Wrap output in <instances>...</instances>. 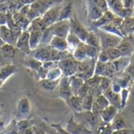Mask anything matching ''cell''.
I'll use <instances>...</instances> for the list:
<instances>
[{
    "instance_id": "6da1fadb",
    "label": "cell",
    "mask_w": 134,
    "mask_h": 134,
    "mask_svg": "<svg viewBox=\"0 0 134 134\" xmlns=\"http://www.w3.org/2000/svg\"><path fill=\"white\" fill-rule=\"evenodd\" d=\"M53 35L60 38H67L70 31V20L66 19L60 21H57L53 25L49 27Z\"/></svg>"
},
{
    "instance_id": "7a4b0ae2",
    "label": "cell",
    "mask_w": 134,
    "mask_h": 134,
    "mask_svg": "<svg viewBox=\"0 0 134 134\" xmlns=\"http://www.w3.org/2000/svg\"><path fill=\"white\" fill-rule=\"evenodd\" d=\"M60 9H61L59 6H53V7L48 9V10H46V13L43 14L42 19H43V21L47 27H50L54 23L58 21Z\"/></svg>"
},
{
    "instance_id": "3957f363",
    "label": "cell",
    "mask_w": 134,
    "mask_h": 134,
    "mask_svg": "<svg viewBox=\"0 0 134 134\" xmlns=\"http://www.w3.org/2000/svg\"><path fill=\"white\" fill-rule=\"evenodd\" d=\"M70 29L71 31V33L77 36L80 40L86 41L88 32L76 18H72L70 20Z\"/></svg>"
},
{
    "instance_id": "277c9868",
    "label": "cell",
    "mask_w": 134,
    "mask_h": 134,
    "mask_svg": "<svg viewBox=\"0 0 134 134\" xmlns=\"http://www.w3.org/2000/svg\"><path fill=\"white\" fill-rule=\"evenodd\" d=\"M29 36L30 33L27 30L23 31L22 33L18 37L16 46L18 49H20L21 51H23L25 53H31V49H30V45H29Z\"/></svg>"
},
{
    "instance_id": "5b68a950",
    "label": "cell",
    "mask_w": 134,
    "mask_h": 134,
    "mask_svg": "<svg viewBox=\"0 0 134 134\" xmlns=\"http://www.w3.org/2000/svg\"><path fill=\"white\" fill-rule=\"evenodd\" d=\"M59 65L66 75H71L74 74L76 71H78V64L75 60L68 57L63 59Z\"/></svg>"
},
{
    "instance_id": "8992f818",
    "label": "cell",
    "mask_w": 134,
    "mask_h": 134,
    "mask_svg": "<svg viewBox=\"0 0 134 134\" xmlns=\"http://www.w3.org/2000/svg\"><path fill=\"white\" fill-rule=\"evenodd\" d=\"M100 39H101V44L103 47L106 49L107 50L108 49L115 48V46H119V44L121 42L119 38L109 34H102L100 35Z\"/></svg>"
},
{
    "instance_id": "52a82bcc",
    "label": "cell",
    "mask_w": 134,
    "mask_h": 134,
    "mask_svg": "<svg viewBox=\"0 0 134 134\" xmlns=\"http://www.w3.org/2000/svg\"><path fill=\"white\" fill-rule=\"evenodd\" d=\"M0 38L6 44H16V40L13 35V33L6 24L0 25Z\"/></svg>"
},
{
    "instance_id": "ba28073f",
    "label": "cell",
    "mask_w": 134,
    "mask_h": 134,
    "mask_svg": "<svg viewBox=\"0 0 134 134\" xmlns=\"http://www.w3.org/2000/svg\"><path fill=\"white\" fill-rule=\"evenodd\" d=\"M28 31L30 33V36H29L30 49L31 50L35 49L38 47V45L41 42L42 37V31L36 29L30 30Z\"/></svg>"
},
{
    "instance_id": "9c48e42d",
    "label": "cell",
    "mask_w": 134,
    "mask_h": 134,
    "mask_svg": "<svg viewBox=\"0 0 134 134\" xmlns=\"http://www.w3.org/2000/svg\"><path fill=\"white\" fill-rule=\"evenodd\" d=\"M12 18L14 21V23L22 29V31H25L27 27H29L31 21L27 19V17L24 15H22L19 12H16L13 14H12Z\"/></svg>"
},
{
    "instance_id": "30bf717a",
    "label": "cell",
    "mask_w": 134,
    "mask_h": 134,
    "mask_svg": "<svg viewBox=\"0 0 134 134\" xmlns=\"http://www.w3.org/2000/svg\"><path fill=\"white\" fill-rule=\"evenodd\" d=\"M50 46L58 51H64L68 49V42L64 38H60L57 36H53L49 42Z\"/></svg>"
},
{
    "instance_id": "8fae6325",
    "label": "cell",
    "mask_w": 134,
    "mask_h": 134,
    "mask_svg": "<svg viewBox=\"0 0 134 134\" xmlns=\"http://www.w3.org/2000/svg\"><path fill=\"white\" fill-rule=\"evenodd\" d=\"M119 50L121 52L122 56H126L130 54L133 50V42L131 38H126L120 42V43L118 46Z\"/></svg>"
},
{
    "instance_id": "7c38bea8",
    "label": "cell",
    "mask_w": 134,
    "mask_h": 134,
    "mask_svg": "<svg viewBox=\"0 0 134 134\" xmlns=\"http://www.w3.org/2000/svg\"><path fill=\"white\" fill-rule=\"evenodd\" d=\"M51 48H52L51 46H50V48L40 47V48L35 49V52L34 53V58L41 62L42 61H49Z\"/></svg>"
},
{
    "instance_id": "4fadbf2b",
    "label": "cell",
    "mask_w": 134,
    "mask_h": 134,
    "mask_svg": "<svg viewBox=\"0 0 134 134\" xmlns=\"http://www.w3.org/2000/svg\"><path fill=\"white\" fill-rule=\"evenodd\" d=\"M117 113V109L115 106H108L102 111V119L104 122H108L114 119Z\"/></svg>"
},
{
    "instance_id": "5bb4252c",
    "label": "cell",
    "mask_w": 134,
    "mask_h": 134,
    "mask_svg": "<svg viewBox=\"0 0 134 134\" xmlns=\"http://www.w3.org/2000/svg\"><path fill=\"white\" fill-rule=\"evenodd\" d=\"M46 28H47V27L45 24L42 17L38 16V17L35 18V20H33L31 22V25L29 27V30H27V31L36 29V30H39L41 31H44Z\"/></svg>"
},
{
    "instance_id": "9a60e30c",
    "label": "cell",
    "mask_w": 134,
    "mask_h": 134,
    "mask_svg": "<svg viewBox=\"0 0 134 134\" xmlns=\"http://www.w3.org/2000/svg\"><path fill=\"white\" fill-rule=\"evenodd\" d=\"M1 55L6 58H12L15 55V49L13 45L10 44H5L2 47H0Z\"/></svg>"
},
{
    "instance_id": "2e32d148",
    "label": "cell",
    "mask_w": 134,
    "mask_h": 134,
    "mask_svg": "<svg viewBox=\"0 0 134 134\" xmlns=\"http://www.w3.org/2000/svg\"><path fill=\"white\" fill-rule=\"evenodd\" d=\"M120 27H122V32L123 31L124 34L134 30V18H126L125 20H123V23Z\"/></svg>"
},
{
    "instance_id": "e0dca14e",
    "label": "cell",
    "mask_w": 134,
    "mask_h": 134,
    "mask_svg": "<svg viewBox=\"0 0 134 134\" xmlns=\"http://www.w3.org/2000/svg\"><path fill=\"white\" fill-rule=\"evenodd\" d=\"M71 8H72L71 3H68V4H67L66 5H64V6L60 9V11L58 21L68 19V17L69 16V15L71 14Z\"/></svg>"
},
{
    "instance_id": "ac0fdd59",
    "label": "cell",
    "mask_w": 134,
    "mask_h": 134,
    "mask_svg": "<svg viewBox=\"0 0 134 134\" xmlns=\"http://www.w3.org/2000/svg\"><path fill=\"white\" fill-rule=\"evenodd\" d=\"M106 97H108V100L115 106L119 105V102H120L119 96L116 93L113 92V90H108L106 91Z\"/></svg>"
},
{
    "instance_id": "d6986e66",
    "label": "cell",
    "mask_w": 134,
    "mask_h": 134,
    "mask_svg": "<svg viewBox=\"0 0 134 134\" xmlns=\"http://www.w3.org/2000/svg\"><path fill=\"white\" fill-rule=\"evenodd\" d=\"M60 91L62 94L64 95H70L69 93L71 92V87H70V84L68 82V79L67 78H64L60 84Z\"/></svg>"
},
{
    "instance_id": "ffe728a7",
    "label": "cell",
    "mask_w": 134,
    "mask_h": 134,
    "mask_svg": "<svg viewBox=\"0 0 134 134\" xmlns=\"http://www.w3.org/2000/svg\"><path fill=\"white\" fill-rule=\"evenodd\" d=\"M93 95L88 93L82 100V108L86 111H90L93 105Z\"/></svg>"
},
{
    "instance_id": "44dd1931",
    "label": "cell",
    "mask_w": 134,
    "mask_h": 134,
    "mask_svg": "<svg viewBox=\"0 0 134 134\" xmlns=\"http://www.w3.org/2000/svg\"><path fill=\"white\" fill-rule=\"evenodd\" d=\"M108 2L111 8L113 9V11L117 13L118 14L123 9L122 2L121 0H108Z\"/></svg>"
},
{
    "instance_id": "7402d4cb",
    "label": "cell",
    "mask_w": 134,
    "mask_h": 134,
    "mask_svg": "<svg viewBox=\"0 0 134 134\" xmlns=\"http://www.w3.org/2000/svg\"><path fill=\"white\" fill-rule=\"evenodd\" d=\"M86 41L88 43V45H90V46H92L94 47H97L99 46L98 38L93 33H88V35L86 37Z\"/></svg>"
},
{
    "instance_id": "603a6c76",
    "label": "cell",
    "mask_w": 134,
    "mask_h": 134,
    "mask_svg": "<svg viewBox=\"0 0 134 134\" xmlns=\"http://www.w3.org/2000/svg\"><path fill=\"white\" fill-rule=\"evenodd\" d=\"M107 53L108 54L109 60H115L119 59L122 56L121 52L119 50L118 48H111V49H108L107 50Z\"/></svg>"
},
{
    "instance_id": "cb8c5ba5",
    "label": "cell",
    "mask_w": 134,
    "mask_h": 134,
    "mask_svg": "<svg viewBox=\"0 0 134 134\" xmlns=\"http://www.w3.org/2000/svg\"><path fill=\"white\" fill-rule=\"evenodd\" d=\"M82 85H83V82H82V79L81 78H74L71 82L70 87H71V91L76 90V92H78Z\"/></svg>"
},
{
    "instance_id": "d4e9b609",
    "label": "cell",
    "mask_w": 134,
    "mask_h": 134,
    "mask_svg": "<svg viewBox=\"0 0 134 134\" xmlns=\"http://www.w3.org/2000/svg\"><path fill=\"white\" fill-rule=\"evenodd\" d=\"M57 82L54 80H51V79H45L43 81H42V86L44 89H46V90H53L56 86H57Z\"/></svg>"
},
{
    "instance_id": "484cf974",
    "label": "cell",
    "mask_w": 134,
    "mask_h": 134,
    "mask_svg": "<svg viewBox=\"0 0 134 134\" xmlns=\"http://www.w3.org/2000/svg\"><path fill=\"white\" fill-rule=\"evenodd\" d=\"M116 72L115 68L114 67L113 63H107L105 64V71H104V74L106 76L108 77H111L115 75V73Z\"/></svg>"
},
{
    "instance_id": "4316f807",
    "label": "cell",
    "mask_w": 134,
    "mask_h": 134,
    "mask_svg": "<svg viewBox=\"0 0 134 134\" xmlns=\"http://www.w3.org/2000/svg\"><path fill=\"white\" fill-rule=\"evenodd\" d=\"M27 66L34 70H39V68L42 66V62L36 60V59H30L27 61Z\"/></svg>"
},
{
    "instance_id": "83f0119b",
    "label": "cell",
    "mask_w": 134,
    "mask_h": 134,
    "mask_svg": "<svg viewBox=\"0 0 134 134\" xmlns=\"http://www.w3.org/2000/svg\"><path fill=\"white\" fill-rule=\"evenodd\" d=\"M71 104L75 108L81 110L82 108V99L80 97H73L71 98Z\"/></svg>"
},
{
    "instance_id": "f1b7e54d",
    "label": "cell",
    "mask_w": 134,
    "mask_h": 134,
    "mask_svg": "<svg viewBox=\"0 0 134 134\" xmlns=\"http://www.w3.org/2000/svg\"><path fill=\"white\" fill-rule=\"evenodd\" d=\"M124 128H125V123L122 119H119L115 120L112 125V129L115 130H123Z\"/></svg>"
},
{
    "instance_id": "f546056e",
    "label": "cell",
    "mask_w": 134,
    "mask_h": 134,
    "mask_svg": "<svg viewBox=\"0 0 134 134\" xmlns=\"http://www.w3.org/2000/svg\"><path fill=\"white\" fill-rule=\"evenodd\" d=\"M104 71H105V64L104 63H101V62H98L97 64V68H96V74L97 75H104Z\"/></svg>"
},
{
    "instance_id": "4dcf8cb0",
    "label": "cell",
    "mask_w": 134,
    "mask_h": 134,
    "mask_svg": "<svg viewBox=\"0 0 134 134\" xmlns=\"http://www.w3.org/2000/svg\"><path fill=\"white\" fill-rule=\"evenodd\" d=\"M110 126L107 124V122L102 126H100L99 128H98V134H110Z\"/></svg>"
},
{
    "instance_id": "1f68e13d",
    "label": "cell",
    "mask_w": 134,
    "mask_h": 134,
    "mask_svg": "<svg viewBox=\"0 0 134 134\" xmlns=\"http://www.w3.org/2000/svg\"><path fill=\"white\" fill-rule=\"evenodd\" d=\"M109 85H110V81L107 78H104L102 79V81L100 82V85H99V89H101L103 90H107L108 87H109Z\"/></svg>"
},
{
    "instance_id": "d6a6232c",
    "label": "cell",
    "mask_w": 134,
    "mask_h": 134,
    "mask_svg": "<svg viewBox=\"0 0 134 134\" xmlns=\"http://www.w3.org/2000/svg\"><path fill=\"white\" fill-rule=\"evenodd\" d=\"M99 59H100V62L104 63V64H105V62H107L108 60H109V57H108V53H107V52H102V53L100 54Z\"/></svg>"
},
{
    "instance_id": "836d02e7",
    "label": "cell",
    "mask_w": 134,
    "mask_h": 134,
    "mask_svg": "<svg viewBox=\"0 0 134 134\" xmlns=\"http://www.w3.org/2000/svg\"><path fill=\"white\" fill-rule=\"evenodd\" d=\"M122 5L125 8L133 9L134 7V0H123Z\"/></svg>"
},
{
    "instance_id": "e575fe53",
    "label": "cell",
    "mask_w": 134,
    "mask_h": 134,
    "mask_svg": "<svg viewBox=\"0 0 134 134\" xmlns=\"http://www.w3.org/2000/svg\"><path fill=\"white\" fill-rule=\"evenodd\" d=\"M30 5H24L17 12H19L20 13H21L22 15H24V16H26L27 15V13H28V11H29V9H30Z\"/></svg>"
},
{
    "instance_id": "d590c367",
    "label": "cell",
    "mask_w": 134,
    "mask_h": 134,
    "mask_svg": "<svg viewBox=\"0 0 134 134\" xmlns=\"http://www.w3.org/2000/svg\"><path fill=\"white\" fill-rule=\"evenodd\" d=\"M112 21H113L114 26H115L116 27H120L123 23V19L122 17H115Z\"/></svg>"
},
{
    "instance_id": "8d00e7d4",
    "label": "cell",
    "mask_w": 134,
    "mask_h": 134,
    "mask_svg": "<svg viewBox=\"0 0 134 134\" xmlns=\"http://www.w3.org/2000/svg\"><path fill=\"white\" fill-rule=\"evenodd\" d=\"M112 134H130V131L127 130H115L113 132Z\"/></svg>"
},
{
    "instance_id": "74e56055",
    "label": "cell",
    "mask_w": 134,
    "mask_h": 134,
    "mask_svg": "<svg viewBox=\"0 0 134 134\" xmlns=\"http://www.w3.org/2000/svg\"><path fill=\"white\" fill-rule=\"evenodd\" d=\"M128 74H129L130 76H131L132 78H133L134 79V65L130 67V68H128Z\"/></svg>"
},
{
    "instance_id": "f35d334b",
    "label": "cell",
    "mask_w": 134,
    "mask_h": 134,
    "mask_svg": "<svg viewBox=\"0 0 134 134\" xmlns=\"http://www.w3.org/2000/svg\"><path fill=\"white\" fill-rule=\"evenodd\" d=\"M37 0H23V2L24 5H31Z\"/></svg>"
},
{
    "instance_id": "ab89813d",
    "label": "cell",
    "mask_w": 134,
    "mask_h": 134,
    "mask_svg": "<svg viewBox=\"0 0 134 134\" xmlns=\"http://www.w3.org/2000/svg\"><path fill=\"white\" fill-rule=\"evenodd\" d=\"M5 44V42H3V40H2V38H0V47H2V46H4Z\"/></svg>"
},
{
    "instance_id": "60d3db41",
    "label": "cell",
    "mask_w": 134,
    "mask_h": 134,
    "mask_svg": "<svg viewBox=\"0 0 134 134\" xmlns=\"http://www.w3.org/2000/svg\"><path fill=\"white\" fill-rule=\"evenodd\" d=\"M133 64H134V59H133Z\"/></svg>"
}]
</instances>
